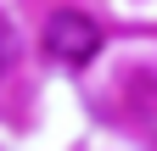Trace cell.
Wrapping results in <instances>:
<instances>
[{
    "label": "cell",
    "instance_id": "6da1fadb",
    "mask_svg": "<svg viewBox=\"0 0 157 151\" xmlns=\"http://www.w3.org/2000/svg\"><path fill=\"white\" fill-rule=\"evenodd\" d=\"M45 56L51 62H62V67H90L95 56H101V23L84 11H51V23H45Z\"/></svg>",
    "mask_w": 157,
    "mask_h": 151
}]
</instances>
